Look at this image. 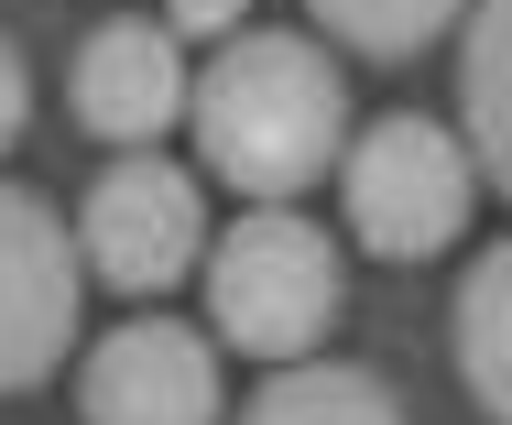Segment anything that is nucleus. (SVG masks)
<instances>
[{
	"mask_svg": "<svg viewBox=\"0 0 512 425\" xmlns=\"http://www.w3.org/2000/svg\"><path fill=\"white\" fill-rule=\"evenodd\" d=\"M306 11L349 44V55H382V66H393V55H425L469 0H306Z\"/></svg>",
	"mask_w": 512,
	"mask_h": 425,
	"instance_id": "nucleus-11",
	"label": "nucleus"
},
{
	"mask_svg": "<svg viewBox=\"0 0 512 425\" xmlns=\"http://www.w3.org/2000/svg\"><path fill=\"white\" fill-rule=\"evenodd\" d=\"M77 120L99 131V142H153L164 120H186V55H175V33L164 22H142V11H120L99 22L88 44H77Z\"/></svg>",
	"mask_w": 512,
	"mask_h": 425,
	"instance_id": "nucleus-7",
	"label": "nucleus"
},
{
	"mask_svg": "<svg viewBox=\"0 0 512 425\" xmlns=\"http://www.w3.org/2000/svg\"><path fill=\"white\" fill-rule=\"evenodd\" d=\"M197 273H207V317H218L229 349L306 360L338 327V240L295 208H240V229L207 240Z\"/></svg>",
	"mask_w": 512,
	"mask_h": 425,
	"instance_id": "nucleus-2",
	"label": "nucleus"
},
{
	"mask_svg": "<svg viewBox=\"0 0 512 425\" xmlns=\"http://www.w3.org/2000/svg\"><path fill=\"white\" fill-rule=\"evenodd\" d=\"M77 229L33 186H0V393H33L77 349Z\"/></svg>",
	"mask_w": 512,
	"mask_h": 425,
	"instance_id": "nucleus-5",
	"label": "nucleus"
},
{
	"mask_svg": "<svg viewBox=\"0 0 512 425\" xmlns=\"http://www.w3.org/2000/svg\"><path fill=\"white\" fill-rule=\"evenodd\" d=\"M240 425H404V404L382 393V371L360 360H284Z\"/></svg>",
	"mask_w": 512,
	"mask_h": 425,
	"instance_id": "nucleus-9",
	"label": "nucleus"
},
{
	"mask_svg": "<svg viewBox=\"0 0 512 425\" xmlns=\"http://www.w3.org/2000/svg\"><path fill=\"white\" fill-rule=\"evenodd\" d=\"M458 109H469V164H480V175L512 197V0H469Z\"/></svg>",
	"mask_w": 512,
	"mask_h": 425,
	"instance_id": "nucleus-8",
	"label": "nucleus"
},
{
	"mask_svg": "<svg viewBox=\"0 0 512 425\" xmlns=\"http://www.w3.org/2000/svg\"><path fill=\"white\" fill-rule=\"evenodd\" d=\"M186 120H197V164L218 186H240L251 208H295L316 175H338L349 88H338V55L316 33L251 22L207 55V77H186Z\"/></svg>",
	"mask_w": 512,
	"mask_h": 425,
	"instance_id": "nucleus-1",
	"label": "nucleus"
},
{
	"mask_svg": "<svg viewBox=\"0 0 512 425\" xmlns=\"http://www.w3.org/2000/svg\"><path fill=\"white\" fill-rule=\"evenodd\" d=\"M338 197H349V240H360V251H382V262H425V251H447V240L469 229L480 164H469L458 131L393 109V120H371V131L338 153Z\"/></svg>",
	"mask_w": 512,
	"mask_h": 425,
	"instance_id": "nucleus-3",
	"label": "nucleus"
},
{
	"mask_svg": "<svg viewBox=\"0 0 512 425\" xmlns=\"http://www.w3.org/2000/svg\"><path fill=\"white\" fill-rule=\"evenodd\" d=\"M22 120H33V77H22V55L0 44V153L22 142Z\"/></svg>",
	"mask_w": 512,
	"mask_h": 425,
	"instance_id": "nucleus-13",
	"label": "nucleus"
},
{
	"mask_svg": "<svg viewBox=\"0 0 512 425\" xmlns=\"http://www.w3.org/2000/svg\"><path fill=\"white\" fill-rule=\"evenodd\" d=\"M458 371H469L480 415L512 425V240L480 251L469 284H458Z\"/></svg>",
	"mask_w": 512,
	"mask_h": 425,
	"instance_id": "nucleus-10",
	"label": "nucleus"
},
{
	"mask_svg": "<svg viewBox=\"0 0 512 425\" xmlns=\"http://www.w3.org/2000/svg\"><path fill=\"white\" fill-rule=\"evenodd\" d=\"M77 262L120 284V295H164L175 273L207 262V208H197V175L153 164V153H120L88 208H77Z\"/></svg>",
	"mask_w": 512,
	"mask_h": 425,
	"instance_id": "nucleus-4",
	"label": "nucleus"
},
{
	"mask_svg": "<svg viewBox=\"0 0 512 425\" xmlns=\"http://www.w3.org/2000/svg\"><path fill=\"white\" fill-rule=\"evenodd\" d=\"M218 349L175 317H131L77 360V415L88 425H218Z\"/></svg>",
	"mask_w": 512,
	"mask_h": 425,
	"instance_id": "nucleus-6",
	"label": "nucleus"
},
{
	"mask_svg": "<svg viewBox=\"0 0 512 425\" xmlns=\"http://www.w3.org/2000/svg\"><path fill=\"white\" fill-rule=\"evenodd\" d=\"M164 33H240V0H164Z\"/></svg>",
	"mask_w": 512,
	"mask_h": 425,
	"instance_id": "nucleus-12",
	"label": "nucleus"
}]
</instances>
